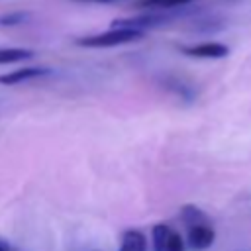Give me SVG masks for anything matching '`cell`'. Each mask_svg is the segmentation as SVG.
<instances>
[{
  "instance_id": "cell-11",
  "label": "cell",
  "mask_w": 251,
  "mask_h": 251,
  "mask_svg": "<svg viewBox=\"0 0 251 251\" xmlns=\"http://www.w3.org/2000/svg\"><path fill=\"white\" fill-rule=\"evenodd\" d=\"M163 251H184V243H182L180 235H178L175 229H171V233H169V237H167V243H165Z\"/></svg>"
},
{
  "instance_id": "cell-3",
  "label": "cell",
  "mask_w": 251,
  "mask_h": 251,
  "mask_svg": "<svg viewBox=\"0 0 251 251\" xmlns=\"http://www.w3.org/2000/svg\"><path fill=\"white\" fill-rule=\"evenodd\" d=\"M214 239H216V233L210 227V224H196V226H190L188 227L186 241H188V247L194 249V251L208 249L214 243Z\"/></svg>"
},
{
  "instance_id": "cell-13",
  "label": "cell",
  "mask_w": 251,
  "mask_h": 251,
  "mask_svg": "<svg viewBox=\"0 0 251 251\" xmlns=\"http://www.w3.org/2000/svg\"><path fill=\"white\" fill-rule=\"evenodd\" d=\"M0 251H10V247H8V245H6L2 239H0Z\"/></svg>"
},
{
  "instance_id": "cell-10",
  "label": "cell",
  "mask_w": 251,
  "mask_h": 251,
  "mask_svg": "<svg viewBox=\"0 0 251 251\" xmlns=\"http://www.w3.org/2000/svg\"><path fill=\"white\" fill-rule=\"evenodd\" d=\"M29 18V12H8L0 16V25H20Z\"/></svg>"
},
{
  "instance_id": "cell-5",
  "label": "cell",
  "mask_w": 251,
  "mask_h": 251,
  "mask_svg": "<svg viewBox=\"0 0 251 251\" xmlns=\"http://www.w3.org/2000/svg\"><path fill=\"white\" fill-rule=\"evenodd\" d=\"M51 71L45 69V67H24V69H16V71H10L6 75H0V84L4 86H12V84H20L24 80H31V78H39V76H45L49 75Z\"/></svg>"
},
{
  "instance_id": "cell-6",
  "label": "cell",
  "mask_w": 251,
  "mask_h": 251,
  "mask_svg": "<svg viewBox=\"0 0 251 251\" xmlns=\"http://www.w3.org/2000/svg\"><path fill=\"white\" fill-rule=\"evenodd\" d=\"M120 251H147V237L139 229H127L122 235Z\"/></svg>"
},
{
  "instance_id": "cell-8",
  "label": "cell",
  "mask_w": 251,
  "mask_h": 251,
  "mask_svg": "<svg viewBox=\"0 0 251 251\" xmlns=\"http://www.w3.org/2000/svg\"><path fill=\"white\" fill-rule=\"evenodd\" d=\"M194 0H135L137 8H149V10H171L178 6H186Z\"/></svg>"
},
{
  "instance_id": "cell-7",
  "label": "cell",
  "mask_w": 251,
  "mask_h": 251,
  "mask_svg": "<svg viewBox=\"0 0 251 251\" xmlns=\"http://www.w3.org/2000/svg\"><path fill=\"white\" fill-rule=\"evenodd\" d=\"M178 216H180V220H182L188 227H190V226H196V224H210V218H208L200 208H196L194 204H184V206L180 208Z\"/></svg>"
},
{
  "instance_id": "cell-1",
  "label": "cell",
  "mask_w": 251,
  "mask_h": 251,
  "mask_svg": "<svg viewBox=\"0 0 251 251\" xmlns=\"http://www.w3.org/2000/svg\"><path fill=\"white\" fill-rule=\"evenodd\" d=\"M145 35V31L141 29H133V27H114L102 33H94V35H86V37H78L76 45L80 47H116V45H124V43H131L137 41Z\"/></svg>"
},
{
  "instance_id": "cell-4",
  "label": "cell",
  "mask_w": 251,
  "mask_h": 251,
  "mask_svg": "<svg viewBox=\"0 0 251 251\" xmlns=\"http://www.w3.org/2000/svg\"><path fill=\"white\" fill-rule=\"evenodd\" d=\"M167 22L165 16H157V14H143V16H133V18H122V20H114L112 25L114 27H133V29H141L145 31L147 27H157L163 25Z\"/></svg>"
},
{
  "instance_id": "cell-12",
  "label": "cell",
  "mask_w": 251,
  "mask_h": 251,
  "mask_svg": "<svg viewBox=\"0 0 251 251\" xmlns=\"http://www.w3.org/2000/svg\"><path fill=\"white\" fill-rule=\"evenodd\" d=\"M75 2H96V4H104V2H118V0H75Z\"/></svg>"
},
{
  "instance_id": "cell-2",
  "label": "cell",
  "mask_w": 251,
  "mask_h": 251,
  "mask_svg": "<svg viewBox=\"0 0 251 251\" xmlns=\"http://www.w3.org/2000/svg\"><path fill=\"white\" fill-rule=\"evenodd\" d=\"M184 55L194 57V59H224L229 55V47L218 41H206L198 45H186L180 49Z\"/></svg>"
},
{
  "instance_id": "cell-9",
  "label": "cell",
  "mask_w": 251,
  "mask_h": 251,
  "mask_svg": "<svg viewBox=\"0 0 251 251\" xmlns=\"http://www.w3.org/2000/svg\"><path fill=\"white\" fill-rule=\"evenodd\" d=\"M31 57H33V51L31 49H20V47L0 49V65L18 63V61H25V59H31Z\"/></svg>"
}]
</instances>
